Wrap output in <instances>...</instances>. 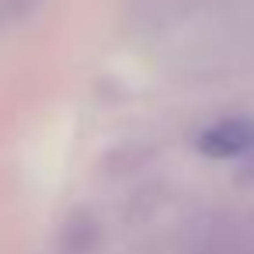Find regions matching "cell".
Here are the masks:
<instances>
[{
  "instance_id": "cell-1",
  "label": "cell",
  "mask_w": 254,
  "mask_h": 254,
  "mask_svg": "<svg viewBox=\"0 0 254 254\" xmlns=\"http://www.w3.org/2000/svg\"><path fill=\"white\" fill-rule=\"evenodd\" d=\"M198 146L212 157H247L254 150V122L251 119H226L219 126H212Z\"/></svg>"
},
{
  "instance_id": "cell-2",
  "label": "cell",
  "mask_w": 254,
  "mask_h": 254,
  "mask_svg": "<svg viewBox=\"0 0 254 254\" xmlns=\"http://www.w3.org/2000/svg\"><path fill=\"white\" fill-rule=\"evenodd\" d=\"M240 174H244V181H254V150L247 153V164H244V171H240Z\"/></svg>"
}]
</instances>
